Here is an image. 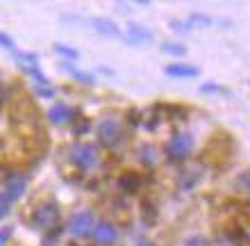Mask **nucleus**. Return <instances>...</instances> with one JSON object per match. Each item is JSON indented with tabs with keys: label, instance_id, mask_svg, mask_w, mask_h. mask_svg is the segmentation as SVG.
I'll use <instances>...</instances> for the list:
<instances>
[{
	"label": "nucleus",
	"instance_id": "obj_11",
	"mask_svg": "<svg viewBox=\"0 0 250 246\" xmlns=\"http://www.w3.org/2000/svg\"><path fill=\"white\" fill-rule=\"evenodd\" d=\"M91 25L98 30L103 37H121V27L109 19H93Z\"/></svg>",
	"mask_w": 250,
	"mask_h": 246
},
{
	"label": "nucleus",
	"instance_id": "obj_6",
	"mask_svg": "<svg viewBox=\"0 0 250 246\" xmlns=\"http://www.w3.org/2000/svg\"><path fill=\"white\" fill-rule=\"evenodd\" d=\"M68 230L75 237H89L93 233V214L91 212H80L75 214L68 224Z\"/></svg>",
	"mask_w": 250,
	"mask_h": 246
},
{
	"label": "nucleus",
	"instance_id": "obj_13",
	"mask_svg": "<svg viewBox=\"0 0 250 246\" xmlns=\"http://www.w3.org/2000/svg\"><path fill=\"white\" fill-rule=\"evenodd\" d=\"M139 157H141V162H144L146 166H155L159 162V153L155 151V146H144L141 153H139Z\"/></svg>",
	"mask_w": 250,
	"mask_h": 246
},
{
	"label": "nucleus",
	"instance_id": "obj_4",
	"mask_svg": "<svg viewBox=\"0 0 250 246\" xmlns=\"http://www.w3.org/2000/svg\"><path fill=\"white\" fill-rule=\"evenodd\" d=\"M191 148H193V137L189 133H178L173 134V139L168 141L166 153L171 155L173 160H185V157H189Z\"/></svg>",
	"mask_w": 250,
	"mask_h": 246
},
{
	"label": "nucleus",
	"instance_id": "obj_21",
	"mask_svg": "<svg viewBox=\"0 0 250 246\" xmlns=\"http://www.w3.org/2000/svg\"><path fill=\"white\" fill-rule=\"evenodd\" d=\"M200 93H223V89L216 85H203L200 87Z\"/></svg>",
	"mask_w": 250,
	"mask_h": 246
},
{
	"label": "nucleus",
	"instance_id": "obj_5",
	"mask_svg": "<svg viewBox=\"0 0 250 246\" xmlns=\"http://www.w3.org/2000/svg\"><path fill=\"white\" fill-rule=\"evenodd\" d=\"M93 244L98 246H112L114 242L119 240V228L114 226V224H109V221H100L98 226H93Z\"/></svg>",
	"mask_w": 250,
	"mask_h": 246
},
{
	"label": "nucleus",
	"instance_id": "obj_15",
	"mask_svg": "<svg viewBox=\"0 0 250 246\" xmlns=\"http://www.w3.org/2000/svg\"><path fill=\"white\" fill-rule=\"evenodd\" d=\"M187 23H189V27L191 30H193V27H203V25H209L211 21L207 19V16H203V14H189V21H187Z\"/></svg>",
	"mask_w": 250,
	"mask_h": 246
},
{
	"label": "nucleus",
	"instance_id": "obj_26",
	"mask_svg": "<svg viewBox=\"0 0 250 246\" xmlns=\"http://www.w3.org/2000/svg\"><path fill=\"white\" fill-rule=\"evenodd\" d=\"M137 246H155V244H152V242H148V240H144V242H139Z\"/></svg>",
	"mask_w": 250,
	"mask_h": 246
},
{
	"label": "nucleus",
	"instance_id": "obj_1",
	"mask_svg": "<svg viewBox=\"0 0 250 246\" xmlns=\"http://www.w3.org/2000/svg\"><path fill=\"white\" fill-rule=\"evenodd\" d=\"M96 134H98V141L105 148H119L125 137L123 126L116 119H103L98 123V128H96Z\"/></svg>",
	"mask_w": 250,
	"mask_h": 246
},
{
	"label": "nucleus",
	"instance_id": "obj_20",
	"mask_svg": "<svg viewBox=\"0 0 250 246\" xmlns=\"http://www.w3.org/2000/svg\"><path fill=\"white\" fill-rule=\"evenodd\" d=\"M68 73L75 78V80H82V82H91L93 75H86V73H80V71H73V68H68Z\"/></svg>",
	"mask_w": 250,
	"mask_h": 246
},
{
	"label": "nucleus",
	"instance_id": "obj_25",
	"mask_svg": "<svg viewBox=\"0 0 250 246\" xmlns=\"http://www.w3.org/2000/svg\"><path fill=\"white\" fill-rule=\"evenodd\" d=\"M218 246H237V244H234L232 240H228V237H225L223 242H218Z\"/></svg>",
	"mask_w": 250,
	"mask_h": 246
},
{
	"label": "nucleus",
	"instance_id": "obj_12",
	"mask_svg": "<svg viewBox=\"0 0 250 246\" xmlns=\"http://www.w3.org/2000/svg\"><path fill=\"white\" fill-rule=\"evenodd\" d=\"M119 185H121V189H123V192L134 194L139 187H141V180H139L137 173H123V176L119 178Z\"/></svg>",
	"mask_w": 250,
	"mask_h": 246
},
{
	"label": "nucleus",
	"instance_id": "obj_18",
	"mask_svg": "<svg viewBox=\"0 0 250 246\" xmlns=\"http://www.w3.org/2000/svg\"><path fill=\"white\" fill-rule=\"evenodd\" d=\"M55 50L60 55H64V57H68V60H78V50H73V48H66V46H62V44H57Z\"/></svg>",
	"mask_w": 250,
	"mask_h": 246
},
{
	"label": "nucleus",
	"instance_id": "obj_10",
	"mask_svg": "<svg viewBox=\"0 0 250 246\" xmlns=\"http://www.w3.org/2000/svg\"><path fill=\"white\" fill-rule=\"evenodd\" d=\"M48 119H50V123H68V121L73 119V110L68 105H64V103H57V105L50 107V112H48Z\"/></svg>",
	"mask_w": 250,
	"mask_h": 246
},
{
	"label": "nucleus",
	"instance_id": "obj_9",
	"mask_svg": "<svg viewBox=\"0 0 250 246\" xmlns=\"http://www.w3.org/2000/svg\"><path fill=\"white\" fill-rule=\"evenodd\" d=\"M150 39H152L150 30L141 27L139 23H130L127 34H125V41H127V44H146V41H150Z\"/></svg>",
	"mask_w": 250,
	"mask_h": 246
},
{
	"label": "nucleus",
	"instance_id": "obj_16",
	"mask_svg": "<svg viewBox=\"0 0 250 246\" xmlns=\"http://www.w3.org/2000/svg\"><path fill=\"white\" fill-rule=\"evenodd\" d=\"M164 53H168V55H185L187 48L182 46V44H175V41H166V44H164Z\"/></svg>",
	"mask_w": 250,
	"mask_h": 246
},
{
	"label": "nucleus",
	"instance_id": "obj_19",
	"mask_svg": "<svg viewBox=\"0 0 250 246\" xmlns=\"http://www.w3.org/2000/svg\"><path fill=\"white\" fill-rule=\"evenodd\" d=\"M185 246H211V244L205 240V237H189Z\"/></svg>",
	"mask_w": 250,
	"mask_h": 246
},
{
	"label": "nucleus",
	"instance_id": "obj_14",
	"mask_svg": "<svg viewBox=\"0 0 250 246\" xmlns=\"http://www.w3.org/2000/svg\"><path fill=\"white\" fill-rule=\"evenodd\" d=\"M14 203H16V201H14L12 196H9V194L2 189V192H0V219H2V217L9 212V207H12Z\"/></svg>",
	"mask_w": 250,
	"mask_h": 246
},
{
	"label": "nucleus",
	"instance_id": "obj_8",
	"mask_svg": "<svg viewBox=\"0 0 250 246\" xmlns=\"http://www.w3.org/2000/svg\"><path fill=\"white\" fill-rule=\"evenodd\" d=\"M164 73L168 78H196L200 71H198V67H191V64H168L164 68Z\"/></svg>",
	"mask_w": 250,
	"mask_h": 246
},
{
	"label": "nucleus",
	"instance_id": "obj_7",
	"mask_svg": "<svg viewBox=\"0 0 250 246\" xmlns=\"http://www.w3.org/2000/svg\"><path fill=\"white\" fill-rule=\"evenodd\" d=\"M25 185H27V182H25V178H23V176L12 173V176L5 180V187H2V189H5V192L9 194L14 201H19V196L25 192Z\"/></svg>",
	"mask_w": 250,
	"mask_h": 246
},
{
	"label": "nucleus",
	"instance_id": "obj_2",
	"mask_svg": "<svg viewBox=\"0 0 250 246\" xmlns=\"http://www.w3.org/2000/svg\"><path fill=\"white\" fill-rule=\"evenodd\" d=\"M98 148L91 144H78L71 148V162L82 171H91L98 166Z\"/></svg>",
	"mask_w": 250,
	"mask_h": 246
},
{
	"label": "nucleus",
	"instance_id": "obj_22",
	"mask_svg": "<svg viewBox=\"0 0 250 246\" xmlns=\"http://www.w3.org/2000/svg\"><path fill=\"white\" fill-rule=\"evenodd\" d=\"M0 46H2V48H9V50H12V48H14V41L9 39L5 32H0Z\"/></svg>",
	"mask_w": 250,
	"mask_h": 246
},
{
	"label": "nucleus",
	"instance_id": "obj_3",
	"mask_svg": "<svg viewBox=\"0 0 250 246\" xmlns=\"http://www.w3.org/2000/svg\"><path fill=\"white\" fill-rule=\"evenodd\" d=\"M60 205L55 201H46L37 207V214H34V226L41 228V230H50L53 226H57L60 221Z\"/></svg>",
	"mask_w": 250,
	"mask_h": 246
},
{
	"label": "nucleus",
	"instance_id": "obj_23",
	"mask_svg": "<svg viewBox=\"0 0 250 246\" xmlns=\"http://www.w3.org/2000/svg\"><path fill=\"white\" fill-rule=\"evenodd\" d=\"M239 185L241 187H246L250 192V171H246V173H241V178H239Z\"/></svg>",
	"mask_w": 250,
	"mask_h": 246
},
{
	"label": "nucleus",
	"instance_id": "obj_17",
	"mask_svg": "<svg viewBox=\"0 0 250 246\" xmlns=\"http://www.w3.org/2000/svg\"><path fill=\"white\" fill-rule=\"evenodd\" d=\"M14 57L19 62H25L27 67H37V64H39V57H37V55H30V53H14Z\"/></svg>",
	"mask_w": 250,
	"mask_h": 246
},
{
	"label": "nucleus",
	"instance_id": "obj_24",
	"mask_svg": "<svg viewBox=\"0 0 250 246\" xmlns=\"http://www.w3.org/2000/svg\"><path fill=\"white\" fill-rule=\"evenodd\" d=\"M9 237H12V228H5V230H0V246H5Z\"/></svg>",
	"mask_w": 250,
	"mask_h": 246
}]
</instances>
